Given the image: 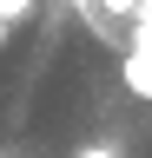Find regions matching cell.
Masks as SVG:
<instances>
[{
  "mask_svg": "<svg viewBox=\"0 0 152 158\" xmlns=\"http://www.w3.org/2000/svg\"><path fill=\"white\" fill-rule=\"evenodd\" d=\"M73 158H126L119 145H112V138H99V145H80V152H73Z\"/></svg>",
  "mask_w": 152,
  "mask_h": 158,
  "instance_id": "3957f363",
  "label": "cell"
},
{
  "mask_svg": "<svg viewBox=\"0 0 152 158\" xmlns=\"http://www.w3.org/2000/svg\"><path fill=\"white\" fill-rule=\"evenodd\" d=\"M33 7H40V0H0V20H7V27H20Z\"/></svg>",
  "mask_w": 152,
  "mask_h": 158,
  "instance_id": "7a4b0ae2",
  "label": "cell"
},
{
  "mask_svg": "<svg viewBox=\"0 0 152 158\" xmlns=\"http://www.w3.org/2000/svg\"><path fill=\"white\" fill-rule=\"evenodd\" d=\"M119 79H126V92L152 99V59H145V53H126V59H119Z\"/></svg>",
  "mask_w": 152,
  "mask_h": 158,
  "instance_id": "6da1fadb",
  "label": "cell"
},
{
  "mask_svg": "<svg viewBox=\"0 0 152 158\" xmlns=\"http://www.w3.org/2000/svg\"><path fill=\"white\" fill-rule=\"evenodd\" d=\"M7 33H13V27H7V20H0V46H7Z\"/></svg>",
  "mask_w": 152,
  "mask_h": 158,
  "instance_id": "277c9868",
  "label": "cell"
}]
</instances>
